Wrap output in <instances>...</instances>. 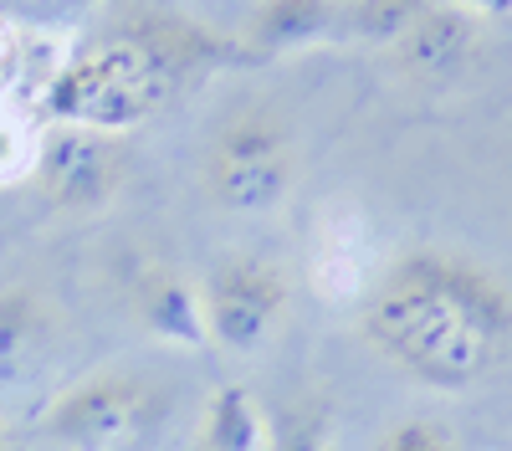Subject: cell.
Segmentation results:
<instances>
[{
	"label": "cell",
	"mask_w": 512,
	"mask_h": 451,
	"mask_svg": "<svg viewBox=\"0 0 512 451\" xmlns=\"http://www.w3.org/2000/svg\"><path fill=\"white\" fill-rule=\"evenodd\" d=\"M200 303L210 344H221L226 354H256L282 328L292 287L287 272L262 257H226L200 282Z\"/></svg>",
	"instance_id": "obj_5"
},
{
	"label": "cell",
	"mask_w": 512,
	"mask_h": 451,
	"mask_svg": "<svg viewBox=\"0 0 512 451\" xmlns=\"http://www.w3.org/2000/svg\"><path fill=\"white\" fill-rule=\"evenodd\" d=\"M297 149L292 129L267 108L231 113L205 154V190L231 216H267L292 195Z\"/></svg>",
	"instance_id": "obj_4"
},
{
	"label": "cell",
	"mask_w": 512,
	"mask_h": 451,
	"mask_svg": "<svg viewBox=\"0 0 512 451\" xmlns=\"http://www.w3.org/2000/svg\"><path fill=\"white\" fill-rule=\"evenodd\" d=\"M67 0H0V16H52Z\"/></svg>",
	"instance_id": "obj_17"
},
{
	"label": "cell",
	"mask_w": 512,
	"mask_h": 451,
	"mask_svg": "<svg viewBox=\"0 0 512 451\" xmlns=\"http://www.w3.org/2000/svg\"><path fill=\"white\" fill-rule=\"evenodd\" d=\"M128 175V149L123 134H98V129H77V123H47L36 144V170L31 185L41 200L57 211L88 216L118 195Z\"/></svg>",
	"instance_id": "obj_6"
},
{
	"label": "cell",
	"mask_w": 512,
	"mask_h": 451,
	"mask_svg": "<svg viewBox=\"0 0 512 451\" xmlns=\"http://www.w3.org/2000/svg\"><path fill=\"white\" fill-rule=\"evenodd\" d=\"M169 421V390L134 369H98V375L52 395L41 431L62 451H139Z\"/></svg>",
	"instance_id": "obj_3"
},
{
	"label": "cell",
	"mask_w": 512,
	"mask_h": 451,
	"mask_svg": "<svg viewBox=\"0 0 512 451\" xmlns=\"http://www.w3.org/2000/svg\"><path fill=\"white\" fill-rule=\"evenodd\" d=\"M308 277L313 293L323 303H364L369 287L379 277V257H374V226L359 205L333 200L318 211L313 236H308Z\"/></svg>",
	"instance_id": "obj_7"
},
{
	"label": "cell",
	"mask_w": 512,
	"mask_h": 451,
	"mask_svg": "<svg viewBox=\"0 0 512 451\" xmlns=\"http://www.w3.org/2000/svg\"><path fill=\"white\" fill-rule=\"evenodd\" d=\"M451 6L472 11V16H512V0H451Z\"/></svg>",
	"instance_id": "obj_18"
},
{
	"label": "cell",
	"mask_w": 512,
	"mask_h": 451,
	"mask_svg": "<svg viewBox=\"0 0 512 451\" xmlns=\"http://www.w3.org/2000/svg\"><path fill=\"white\" fill-rule=\"evenodd\" d=\"M16 72H21V41H16V26L0 16V98L11 93Z\"/></svg>",
	"instance_id": "obj_16"
},
{
	"label": "cell",
	"mask_w": 512,
	"mask_h": 451,
	"mask_svg": "<svg viewBox=\"0 0 512 451\" xmlns=\"http://www.w3.org/2000/svg\"><path fill=\"white\" fill-rule=\"evenodd\" d=\"M134 318L144 323V334H154L159 344H180V349L210 344L200 282H190L175 267H144L139 272V282H134Z\"/></svg>",
	"instance_id": "obj_10"
},
{
	"label": "cell",
	"mask_w": 512,
	"mask_h": 451,
	"mask_svg": "<svg viewBox=\"0 0 512 451\" xmlns=\"http://www.w3.org/2000/svg\"><path fill=\"white\" fill-rule=\"evenodd\" d=\"M374 451H461V446H456L451 426H441L431 416H410V421H395L384 431Z\"/></svg>",
	"instance_id": "obj_15"
},
{
	"label": "cell",
	"mask_w": 512,
	"mask_h": 451,
	"mask_svg": "<svg viewBox=\"0 0 512 451\" xmlns=\"http://www.w3.org/2000/svg\"><path fill=\"white\" fill-rule=\"evenodd\" d=\"M36 144H41L36 123H26L21 113L0 108V185L31 180V170H36Z\"/></svg>",
	"instance_id": "obj_14"
},
{
	"label": "cell",
	"mask_w": 512,
	"mask_h": 451,
	"mask_svg": "<svg viewBox=\"0 0 512 451\" xmlns=\"http://www.w3.org/2000/svg\"><path fill=\"white\" fill-rule=\"evenodd\" d=\"M482 52V16L451 6H431L420 21H410L395 41H390V62L405 82L415 88H446V82L466 77V67Z\"/></svg>",
	"instance_id": "obj_8"
},
{
	"label": "cell",
	"mask_w": 512,
	"mask_h": 451,
	"mask_svg": "<svg viewBox=\"0 0 512 451\" xmlns=\"http://www.w3.org/2000/svg\"><path fill=\"white\" fill-rule=\"evenodd\" d=\"M267 441H272V426L241 385H221L210 395L195 451H267Z\"/></svg>",
	"instance_id": "obj_12"
},
{
	"label": "cell",
	"mask_w": 512,
	"mask_h": 451,
	"mask_svg": "<svg viewBox=\"0 0 512 451\" xmlns=\"http://www.w3.org/2000/svg\"><path fill=\"white\" fill-rule=\"evenodd\" d=\"M169 93V77L149 47H139L134 36H103L93 47H82L41 93V113L47 123H77V129H98V134H128L134 123H144Z\"/></svg>",
	"instance_id": "obj_2"
},
{
	"label": "cell",
	"mask_w": 512,
	"mask_h": 451,
	"mask_svg": "<svg viewBox=\"0 0 512 451\" xmlns=\"http://www.w3.org/2000/svg\"><path fill=\"white\" fill-rule=\"evenodd\" d=\"M62 349V313L36 287H0V395L31 390Z\"/></svg>",
	"instance_id": "obj_9"
},
{
	"label": "cell",
	"mask_w": 512,
	"mask_h": 451,
	"mask_svg": "<svg viewBox=\"0 0 512 451\" xmlns=\"http://www.w3.org/2000/svg\"><path fill=\"white\" fill-rule=\"evenodd\" d=\"M364 344L425 390H472L512 354V287L451 246L384 262L359 303Z\"/></svg>",
	"instance_id": "obj_1"
},
{
	"label": "cell",
	"mask_w": 512,
	"mask_h": 451,
	"mask_svg": "<svg viewBox=\"0 0 512 451\" xmlns=\"http://www.w3.org/2000/svg\"><path fill=\"white\" fill-rule=\"evenodd\" d=\"M344 0H256L236 47L246 57H287L313 41H333Z\"/></svg>",
	"instance_id": "obj_11"
},
{
	"label": "cell",
	"mask_w": 512,
	"mask_h": 451,
	"mask_svg": "<svg viewBox=\"0 0 512 451\" xmlns=\"http://www.w3.org/2000/svg\"><path fill=\"white\" fill-rule=\"evenodd\" d=\"M431 6H441V0H344L333 41H374V47H390Z\"/></svg>",
	"instance_id": "obj_13"
}]
</instances>
